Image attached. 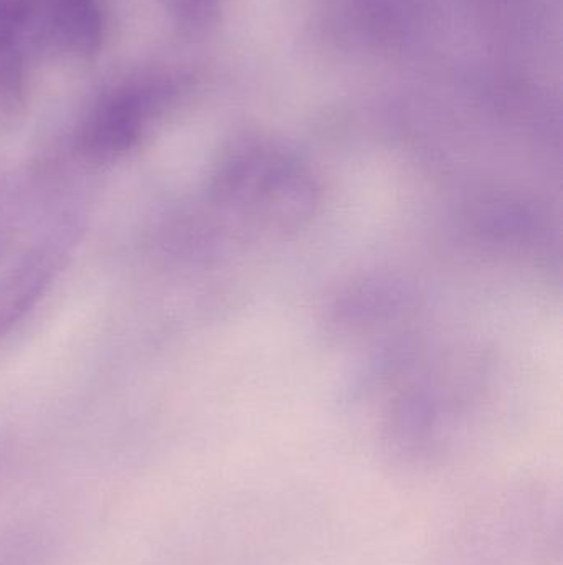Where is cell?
Listing matches in <instances>:
<instances>
[{
  "instance_id": "obj_7",
  "label": "cell",
  "mask_w": 563,
  "mask_h": 565,
  "mask_svg": "<svg viewBox=\"0 0 563 565\" xmlns=\"http://www.w3.org/2000/svg\"><path fill=\"white\" fill-rule=\"evenodd\" d=\"M171 2L172 10L177 13L181 22L187 25H202L210 17L215 0H171Z\"/></svg>"
},
{
  "instance_id": "obj_3",
  "label": "cell",
  "mask_w": 563,
  "mask_h": 565,
  "mask_svg": "<svg viewBox=\"0 0 563 565\" xmlns=\"http://www.w3.org/2000/svg\"><path fill=\"white\" fill-rule=\"evenodd\" d=\"M55 264L45 252H29L0 281V339L25 321L48 289Z\"/></svg>"
},
{
  "instance_id": "obj_4",
  "label": "cell",
  "mask_w": 563,
  "mask_h": 565,
  "mask_svg": "<svg viewBox=\"0 0 563 565\" xmlns=\"http://www.w3.org/2000/svg\"><path fill=\"white\" fill-rule=\"evenodd\" d=\"M26 83L15 45H0V125H12L25 111Z\"/></svg>"
},
{
  "instance_id": "obj_6",
  "label": "cell",
  "mask_w": 563,
  "mask_h": 565,
  "mask_svg": "<svg viewBox=\"0 0 563 565\" xmlns=\"http://www.w3.org/2000/svg\"><path fill=\"white\" fill-rule=\"evenodd\" d=\"M29 15V0H0V45H15Z\"/></svg>"
},
{
  "instance_id": "obj_5",
  "label": "cell",
  "mask_w": 563,
  "mask_h": 565,
  "mask_svg": "<svg viewBox=\"0 0 563 565\" xmlns=\"http://www.w3.org/2000/svg\"><path fill=\"white\" fill-rule=\"evenodd\" d=\"M48 544L33 527H17L0 536V565H46Z\"/></svg>"
},
{
  "instance_id": "obj_2",
  "label": "cell",
  "mask_w": 563,
  "mask_h": 565,
  "mask_svg": "<svg viewBox=\"0 0 563 565\" xmlns=\"http://www.w3.org/2000/svg\"><path fill=\"white\" fill-rule=\"evenodd\" d=\"M43 36L56 50L73 58H89L101 49V10L96 0H40Z\"/></svg>"
},
{
  "instance_id": "obj_1",
  "label": "cell",
  "mask_w": 563,
  "mask_h": 565,
  "mask_svg": "<svg viewBox=\"0 0 563 565\" xmlns=\"http://www.w3.org/2000/svg\"><path fill=\"white\" fill-rule=\"evenodd\" d=\"M159 106V92L129 88L111 93L89 111L79 128L76 146L91 162L106 164L128 154L144 135Z\"/></svg>"
}]
</instances>
